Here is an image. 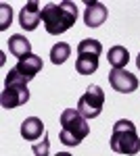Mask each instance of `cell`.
<instances>
[{"mask_svg":"<svg viewBox=\"0 0 140 156\" xmlns=\"http://www.w3.org/2000/svg\"><path fill=\"white\" fill-rule=\"evenodd\" d=\"M103 54V44L94 37H86L78 44L75 71L80 75H92L98 69V56Z\"/></svg>","mask_w":140,"mask_h":156,"instance_id":"5b68a950","label":"cell"},{"mask_svg":"<svg viewBox=\"0 0 140 156\" xmlns=\"http://www.w3.org/2000/svg\"><path fill=\"white\" fill-rule=\"evenodd\" d=\"M136 67H138V69H140V54H138V56H136Z\"/></svg>","mask_w":140,"mask_h":156,"instance_id":"ac0fdd59","label":"cell"},{"mask_svg":"<svg viewBox=\"0 0 140 156\" xmlns=\"http://www.w3.org/2000/svg\"><path fill=\"white\" fill-rule=\"evenodd\" d=\"M55 156H71V154H69V152H57Z\"/></svg>","mask_w":140,"mask_h":156,"instance_id":"e0dca14e","label":"cell"},{"mask_svg":"<svg viewBox=\"0 0 140 156\" xmlns=\"http://www.w3.org/2000/svg\"><path fill=\"white\" fill-rule=\"evenodd\" d=\"M44 133H46L44 123L38 119V117H27V119L21 123V137H23V140L36 142V140H40Z\"/></svg>","mask_w":140,"mask_h":156,"instance_id":"8fae6325","label":"cell"},{"mask_svg":"<svg viewBox=\"0 0 140 156\" xmlns=\"http://www.w3.org/2000/svg\"><path fill=\"white\" fill-rule=\"evenodd\" d=\"M107 60H109L111 69H126V65L130 62L128 48H123V46H113V48H109Z\"/></svg>","mask_w":140,"mask_h":156,"instance_id":"4fadbf2b","label":"cell"},{"mask_svg":"<svg viewBox=\"0 0 140 156\" xmlns=\"http://www.w3.org/2000/svg\"><path fill=\"white\" fill-rule=\"evenodd\" d=\"M9 52L21 60L32 54V42L25 36H21V34H15V36L9 37Z\"/></svg>","mask_w":140,"mask_h":156,"instance_id":"7c38bea8","label":"cell"},{"mask_svg":"<svg viewBox=\"0 0 140 156\" xmlns=\"http://www.w3.org/2000/svg\"><path fill=\"white\" fill-rule=\"evenodd\" d=\"M105 106V92L98 85H88L80 100H78V110L82 112L84 119H96Z\"/></svg>","mask_w":140,"mask_h":156,"instance_id":"8992f818","label":"cell"},{"mask_svg":"<svg viewBox=\"0 0 140 156\" xmlns=\"http://www.w3.org/2000/svg\"><path fill=\"white\" fill-rule=\"evenodd\" d=\"M78 21V6L75 2H48L46 6H42V23L50 36H61L67 29L73 27Z\"/></svg>","mask_w":140,"mask_h":156,"instance_id":"6da1fadb","label":"cell"},{"mask_svg":"<svg viewBox=\"0 0 140 156\" xmlns=\"http://www.w3.org/2000/svg\"><path fill=\"white\" fill-rule=\"evenodd\" d=\"M109 83L119 94H132L134 90H138V77L130 73L128 69H111Z\"/></svg>","mask_w":140,"mask_h":156,"instance_id":"52a82bcc","label":"cell"},{"mask_svg":"<svg viewBox=\"0 0 140 156\" xmlns=\"http://www.w3.org/2000/svg\"><path fill=\"white\" fill-rule=\"evenodd\" d=\"M40 21H42V9H40V4L36 0L25 2V6L19 12V25L23 27L25 31H34V29H38Z\"/></svg>","mask_w":140,"mask_h":156,"instance_id":"ba28073f","label":"cell"},{"mask_svg":"<svg viewBox=\"0 0 140 156\" xmlns=\"http://www.w3.org/2000/svg\"><path fill=\"white\" fill-rule=\"evenodd\" d=\"M90 133V125L88 119H84L82 112L78 108H65L61 112V133L59 140L65 146H80L84 137H88Z\"/></svg>","mask_w":140,"mask_h":156,"instance_id":"7a4b0ae2","label":"cell"},{"mask_svg":"<svg viewBox=\"0 0 140 156\" xmlns=\"http://www.w3.org/2000/svg\"><path fill=\"white\" fill-rule=\"evenodd\" d=\"M11 19H13V9H11V4L2 2V4H0V29H2V31H4V29L11 25Z\"/></svg>","mask_w":140,"mask_h":156,"instance_id":"2e32d148","label":"cell"},{"mask_svg":"<svg viewBox=\"0 0 140 156\" xmlns=\"http://www.w3.org/2000/svg\"><path fill=\"white\" fill-rule=\"evenodd\" d=\"M107 6L103 2H88L86 4V11H84V23L88 27H98L107 21Z\"/></svg>","mask_w":140,"mask_h":156,"instance_id":"9c48e42d","label":"cell"},{"mask_svg":"<svg viewBox=\"0 0 140 156\" xmlns=\"http://www.w3.org/2000/svg\"><path fill=\"white\" fill-rule=\"evenodd\" d=\"M29 100V90H27V79H25L21 73L13 67L6 79H4V90L0 94V104L2 108H17L25 104Z\"/></svg>","mask_w":140,"mask_h":156,"instance_id":"277c9868","label":"cell"},{"mask_svg":"<svg viewBox=\"0 0 140 156\" xmlns=\"http://www.w3.org/2000/svg\"><path fill=\"white\" fill-rule=\"evenodd\" d=\"M109 146L115 154L136 156L140 152V137H138V131H136V125L128 119H119L113 125Z\"/></svg>","mask_w":140,"mask_h":156,"instance_id":"3957f363","label":"cell"},{"mask_svg":"<svg viewBox=\"0 0 140 156\" xmlns=\"http://www.w3.org/2000/svg\"><path fill=\"white\" fill-rule=\"evenodd\" d=\"M32 152H34V156H48V152H50L48 133H44V135H42V140H40V142H36V144L32 146Z\"/></svg>","mask_w":140,"mask_h":156,"instance_id":"9a60e30c","label":"cell"},{"mask_svg":"<svg viewBox=\"0 0 140 156\" xmlns=\"http://www.w3.org/2000/svg\"><path fill=\"white\" fill-rule=\"evenodd\" d=\"M42 58L40 56H36V54H29V56H25V58H21L17 65H15V69L23 75L25 79L29 81V79H34L38 73L42 71Z\"/></svg>","mask_w":140,"mask_h":156,"instance_id":"30bf717a","label":"cell"},{"mask_svg":"<svg viewBox=\"0 0 140 156\" xmlns=\"http://www.w3.org/2000/svg\"><path fill=\"white\" fill-rule=\"evenodd\" d=\"M69 56H71V46L67 42H57L50 48V62L52 65H63Z\"/></svg>","mask_w":140,"mask_h":156,"instance_id":"5bb4252c","label":"cell"}]
</instances>
